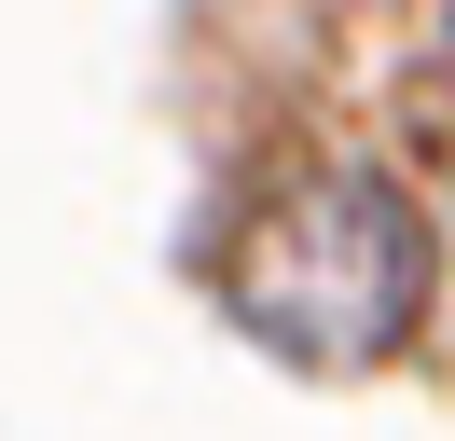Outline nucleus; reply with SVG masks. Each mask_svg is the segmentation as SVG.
<instances>
[{"mask_svg":"<svg viewBox=\"0 0 455 441\" xmlns=\"http://www.w3.org/2000/svg\"><path fill=\"white\" fill-rule=\"evenodd\" d=\"M427 97L455 110V0H427Z\"/></svg>","mask_w":455,"mask_h":441,"instance_id":"nucleus-2","label":"nucleus"},{"mask_svg":"<svg viewBox=\"0 0 455 441\" xmlns=\"http://www.w3.org/2000/svg\"><path fill=\"white\" fill-rule=\"evenodd\" d=\"M427 276H442V235L387 165H304V180H276L249 207L221 303L249 345L304 358V373H372V358L414 345Z\"/></svg>","mask_w":455,"mask_h":441,"instance_id":"nucleus-1","label":"nucleus"}]
</instances>
